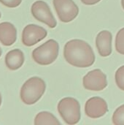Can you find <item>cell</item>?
<instances>
[{
  "mask_svg": "<svg viewBox=\"0 0 124 125\" xmlns=\"http://www.w3.org/2000/svg\"><path fill=\"white\" fill-rule=\"evenodd\" d=\"M0 18H1V12H0Z\"/></svg>",
  "mask_w": 124,
  "mask_h": 125,
  "instance_id": "22",
  "label": "cell"
},
{
  "mask_svg": "<svg viewBox=\"0 0 124 125\" xmlns=\"http://www.w3.org/2000/svg\"><path fill=\"white\" fill-rule=\"evenodd\" d=\"M64 56L69 64L80 68L88 67L95 62V55L91 45L78 39L69 40L66 43Z\"/></svg>",
  "mask_w": 124,
  "mask_h": 125,
  "instance_id": "1",
  "label": "cell"
},
{
  "mask_svg": "<svg viewBox=\"0 0 124 125\" xmlns=\"http://www.w3.org/2000/svg\"><path fill=\"white\" fill-rule=\"evenodd\" d=\"M115 82L118 87L124 91V65L118 69L115 73Z\"/></svg>",
  "mask_w": 124,
  "mask_h": 125,
  "instance_id": "16",
  "label": "cell"
},
{
  "mask_svg": "<svg viewBox=\"0 0 124 125\" xmlns=\"http://www.w3.org/2000/svg\"><path fill=\"white\" fill-rule=\"evenodd\" d=\"M115 48L119 53L124 55V28L120 29L116 35Z\"/></svg>",
  "mask_w": 124,
  "mask_h": 125,
  "instance_id": "15",
  "label": "cell"
},
{
  "mask_svg": "<svg viewBox=\"0 0 124 125\" xmlns=\"http://www.w3.org/2000/svg\"><path fill=\"white\" fill-rule=\"evenodd\" d=\"M101 0H81V1L86 5H94L98 2H99Z\"/></svg>",
  "mask_w": 124,
  "mask_h": 125,
  "instance_id": "18",
  "label": "cell"
},
{
  "mask_svg": "<svg viewBox=\"0 0 124 125\" xmlns=\"http://www.w3.org/2000/svg\"><path fill=\"white\" fill-rule=\"evenodd\" d=\"M58 51V43L51 39L35 48L32 52V58L40 65H49L57 59Z\"/></svg>",
  "mask_w": 124,
  "mask_h": 125,
  "instance_id": "3",
  "label": "cell"
},
{
  "mask_svg": "<svg viewBox=\"0 0 124 125\" xmlns=\"http://www.w3.org/2000/svg\"><path fill=\"white\" fill-rule=\"evenodd\" d=\"M47 34L48 32L43 27L35 24H29L23 30L22 42L26 46H33L45 39Z\"/></svg>",
  "mask_w": 124,
  "mask_h": 125,
  "instance_id": "8",
  "label": "cell"
},
{
  "mask_svg": "<svg viewBox=\"0 0 124 125\" xmlns=\"http://www.w3.org/2000/svg\"><path fill=\"white\" fill-rule=\"evenodd\" d=\"M24 63V54L20 49L9 51L5 56V64L8 69L16 70L21 67Z\"/></svg>",
  "mask_w": 124,
  "mask_h": 125,
  "instance_id": "12",
  "label": "cell"
},
{
  "mask_svg": "<svg viewBox=\"0 0 124 125\" xmlns=\"http://www.w3.org/2000/svg\"><path fill=\"white\" fill-rule=\"evenodd\" d=\"M112 34L107 30L100 31L96 38V45L101 56L107 57L112 53Z\"/></svg>",
  "mask_w": 124,
  "mask_h": 125,
  "instance_id": "10",
  "label": "cell"
},
{
  "mask_svg": "<svg viewBox=\"0 0 124 125\" xmlns=\"http://www.w3.org/2000/svg\"><path fill=\"white\" fill-rule=\"evenodd\" d=\"M58 111L67 125H76L80 119V105L75 98L65 97L61 100L58 104Z\"/></svg>",
  "mask_w": 124,
  "mask_h": 125,
  "instance_id": "4",
  "label": "cell"
},
{
  "mask_svg": "<svg viewBox=\"0 0 124 125\" xmlns=\"http://www.w3.org/2000/svg\"><path fill=\"white\" fill-rule=\"evenodd\" d=\"M31 11L36 20L45 23L50 28L56 26V21L46 2L40 0L35 1L31 6Z\"/></svg>",
  "mask_w": 124,
  "mask_h": 125,
  "instance_id": "6",
  "label": "cell"
},
{
  "mask_svg": "<svg viewBox=\"0 0 124 125\" xmlns=\"http://www.w3.org/2000/svg\"><path fill=\"white\" fill-rule=\"evenodd\" d=\"M53 5L59 20L64 23L71 22L79 13V8L73 0H53Z\"/></svg>",
  "mask_w": 124,
  "mask_h": 125,
  "instance_id": "5",
  "label": "cell"
},
{
  "mask_svg": "<svg viewBox=\"0 0 124 125\" xmlns=\"http://www.w3.org/2000/svg\"><path fill=\"white\" fill-rule=\"evenodd\" d=\"M1 50L0 48V57H1Z\"/></svg>",
  "mask_w": 124,
  "mask_h": 125,
  "instance_id": "21",
  "label": "cell"
},
{
  "mask_svg": "<svg viewBox=\"0 0 124 125\" xmlns=\"http://www.w3.org/2000/svg\"><path fill=\"white\" fill-rule=\"evenodd\" d=\"M108 111L106 101L101 97H94L87 100L85 105V113L91 119H98L105 116Z\"/></svg>",
  "mask_w": 124,
  "mask_h": 125,
  "instance_id": "9",
  "label": "cell"
},
{
  "mask_svg": "<svg viewBox=\"0 0 124 125\" xmlns=\"http://www.w3.org/2000/svg\"><path fill=\"white\" fill-rule=\"evenodd\" d=\"M112 119L115 125H124V105H121L115 110Z\"/></svg>",
  "mask_w": 124,
  "mask_h": 125,
  "instance_id": "14",
  "label": "cell"
},
{
  "mask_svg": "<svg viewBox=\"0 0 124 125\" xmlns=\"http://www.w3.org/2000/svg\"><path fill=\"white\" fill-rule=\"evenodd\" d=\"M1 104V94H0V105Z\"/></svg>",
  "mask_w": 124,
  "mask_h": 125,
  "instance_id": "20",
  "label": "cell"
},
{
  "mask_svg": "<svg viewBox=\"0 0 124 125\" xmlns=\"http://www.w3.org/2000/svg\"><path fill=\"white\" fill-rule=\"evenodd\" d=\"M21 1L22 0H0L1 4L10 8H13L19 6Z\"/></svg>",
  "mask_w": 124,
  "mask_h": 125,
  "instance_id": "17",
  "label": "cell"
},
{
  "mask_svg": "<svg viewBox=\"0 0 124 125\" xmlns=\"http://www.w3.org/2000/svg\"><path fill=\"white\" fill-rule=\"evenodd\" d=\"M35 125H59L60 122L51 113L42 111L39 113L34 119Z\"/></svg>",
  "mask_w": 124,
  "mask_h": 125,
  "instance_id": "13",
  "label": "cell"
},
{
  "mask_svg": "<svg viewBox=\"0 0 124 125\" xmlns=\"http://www.w3.org/2000/svg\"><path fill=\"white\" fill-rule=\"evenodd\" d=\"M83 83L87 90L99 92L107 86V76L101 70L96 69L90 71L83 77Z\"/></svg>",
  "mask_w": 124,
  "mask_h": 125,
  "instance_id": "7",
  "label": "cell"
},
{
  "mask_svg": "<svg viewBox=\"0 0 124 125\" xmlns=\"http://www.w3.org/2000/svg\"><path fill=\"white\" fill-rule=\"evenodd\" d=\"M45 89V83L42 78L32 77L27 80L21 87L20 99L26 105H33L42 97Z\"/></svg>",
  "mask_w": 124,
  "mask_h": 125,
  "instance_id": "2",
  "label": "cell"
},
{
  "mask_svg": "<svg viewBox=\"0 0 124 125\" xmlns=\"http://www.w3.org/2000/svg\"><path fill=\"white\" fill-rule=\"evenodd\" d=\"M17 39V30L9 22L0 23V42L5 46L12 45Z\"/></svg>",
  "mask_w": 124,
  "mask_h": 125,
  "instance_id": "11",
  "label": "cell"
},
{
  "mask_svg": "<svg viewBox=\"0 0 124 125\" xmlns=\"http://www.w3.org/2000/svg\"><path fill=\"white\" fill-rule=\"evenodd\" d=\"M121 4H122V7L124 10V0H121Z\"/></svg>",
  "mask_w": 124,
  "mask_h": 125,
  "instance_id": "19",
  "label": "cell"
}]
</instances>
